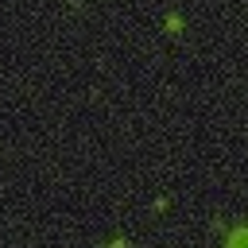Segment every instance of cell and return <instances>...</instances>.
Returning a JSON list of instances; mask_svg holds the SVG:
<instances>
[{
	"instance_id": "cell-1",
	"label": "cell",
	"mask_w": 248,
	"mask_h": 248,
	"mask_svg": "<svg viewBox=\"0 0 248 248\" xmlns=\"http://www.w3.org/2000/svg\"><path fill=\"white\" fill-rule=\"evenodd\" d=\"M229 248H248V229H236L229 236Z\"/></svg>"
}]
</instances>
